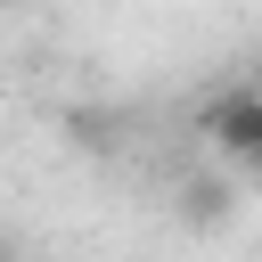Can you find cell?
Here are the masks:
<instances>
[{
	"label": "cell",
	"instance_id": "cell-1",
	"mask_svg": "<svg viewBox=\"0 0 262 262\" xmlns=\"http://www.w3.org/2000/svg\"><path fill=\"white\" fill-rule=\"evenodd\" d=\"M205 139H213V147H221L229 164L262 172V90H237V98L205 106Z\"/></svg>",
	"mask_w": 262,
	"mask_h": 262
},
{
	"label": "cell",
	"instance_id": "cell-3",
	"mask_svg": "<svg viewBox=\"0 0 262 262\" xmlns=\"http://www.w3.org/2000/svg\"><path fill=\"white\" fill-rule=\"evenodd\" d=\"M0 8H8V0H0Z\"/></svg>",
	"mask_w": 262,
	"mask_h": 262
},
{
	"label": "cell",
	"instance_id": "cell-2",
	"mask_svg": "<svg viewBox=\"0 0 262 262\" xmlns=\"http://www.w3.org/2000/svg\"><path fill=\"white\" fill-rule=\"evenodd\" d=\"M0 262H16V246H8V237H0Z\"/></svg>",
	"mask_w": 262,
	"mask_h": 262
}]
</instances>
